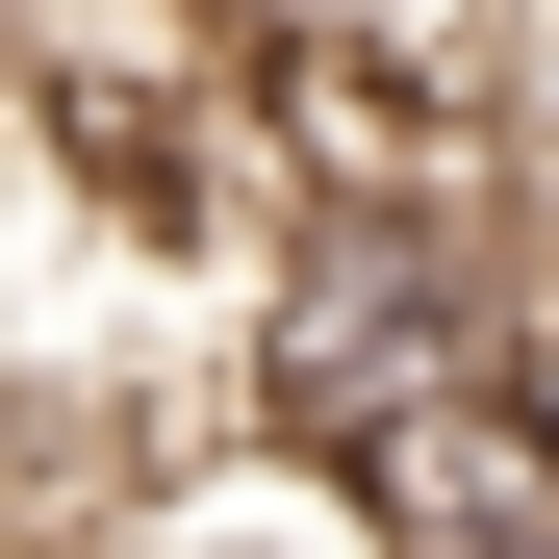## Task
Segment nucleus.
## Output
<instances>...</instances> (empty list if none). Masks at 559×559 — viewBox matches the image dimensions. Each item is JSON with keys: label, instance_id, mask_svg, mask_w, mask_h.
I'll list each match as a JSON object with an SVG mask.
<instances>
[{"label": "nucleus", "instance_id": "obj_1", "mask_svg": "<svg viewBox=\"0 0 559 559\" xmlns=\"http://www.w3.org/2000/svg\"><path fill=\"white\" fill-rule=\"evenodd\" d=\"M534 356V204L509 178H280V229L229 280V432L356 457L432 382H509Z\"/></svg>", "mask_w": 559, "mask_h": 559}, {"label": "nucleus", "instance_id": "obj_2", "mask_svg": "<svg viewBox=\"0 0 559 559\" xmlns=\"http://www.w3.org/2000/svg\"><path fill=\"white\" fill-rule=\"evenodd\" d=\"M331 484H356L382 559H559V382H534V356H509V382H432V407L356 432Z\"/></svg>", "mask_w": 559, "mask_h": 559}]
</instances>
